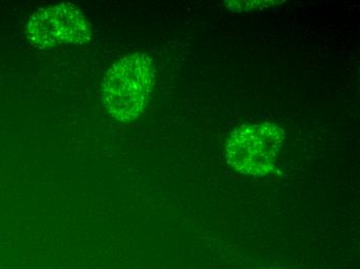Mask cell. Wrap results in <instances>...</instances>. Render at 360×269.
<instances>
[{"instance_id": "6da1fadb", "label": "cell", "mask_w": 360, "mask_h": 269, "mask_svg": "<svg viewBox=\"0 0 360 269\" xmlns=\"http://www.w3.org/2000/svg\"><path fill=\"white\" fill-rule=\"evenodd\" d=\"M155 63L146 53H135L112 65L105 75L101 100L110 115L122 122L143 113L155 86Z\"/></svg>"}, {"instance_id": "7a4b0ae2", "label": "cell", "mask_w": 360, "mask_h": 269, "mask_svg": "<svg viewBox=\"0 0 360 269\" xmlns=\"http://www.w3.org/2000/svg\"><path fill=\"white\" fill-rule=\"evenodd\" d=\"M284 131L271 122L238 126L228 138L226 159L241 174L265 176L274 170Z\"/></svg>"}, {"instance_id": "3957f363", "label": "cell", "mask_w": 360, "mask_h": 269, "mask_svg": "<svg viewBox=\"0 0 360 269\" xmlns=\"http://www.w3.org/2000/svg\"><path fill=\"white\" fill-rule=\"evenodd\" d=\"M26 34L34 47L44 49L87 43L91 39V28L74 4H60L34 13L28 22Z\"/></svg>"}, {"instance_id": "277c9868", "label": "cell", "mask_w": 360, "mask_h": 269, "mask_svg": "<svg viewBox=\"0 0 360 269\" xmlns=\"http://www.w3.org/2000/svg\"><path fill=\"white\" fill-rule=\"evenodd\" d=\"M227 4V8L234 12H247L257 8L272 6L276 4H281V1H229Z\"/></svg>"}, {"instance_id": "5b68a950", "label": "cell", "mask_w": 360, "mask_h": 269, "mask_svg": "<svg viewBox=\"0 0 360 269\" xmlns=\"http://www.w3.org/2000/svg\"><path fill=\"white\" fill-rule=\"evenodd\" d=\"M260 269H281V268H260Z\"/></svg>"}]
</instances>
